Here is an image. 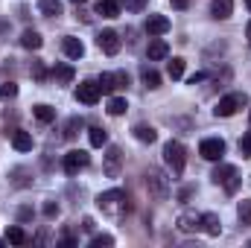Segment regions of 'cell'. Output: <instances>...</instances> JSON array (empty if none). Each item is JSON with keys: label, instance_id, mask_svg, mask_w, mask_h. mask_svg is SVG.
I'll list each match as a JSON object with an SVG mask.
<instances>
[{"label": "cell", "instance_id": "obj_15", "mask_svg": "<svg viewBox=\"0 0 251 248\" xmlns=\"http://www.w3.org/2000/svg\"><path fill=\"white\" fill-rule=\"evenodd\" d=\"M201 231H204L207 237H219V234H222L219 216H216V213H201Z\"/></svg>", "mask_w": 251, "mask_h": 248}, {"label": "cell", "instance_id": "obj_33", "mask_svg": "<svg viewBox=\"0 0 251 248\" xmlns=\"http://www.w3.org/2000/svg\"><path fill=\"white\" fill-rule=\"evenodd\" d=\"M18 97V85L15 82H3L0 85V99H15Z\"/></svg>", "mask_w": 251, "mask_h": 248}, {"label": "cell", "instance_id": "obj_17", "mask_svg": "<svg viewBox=\"0 0 251 248\" xmlns=\"http://www.w3.org/2000/svg\"><path fill=\"white\" fill-rule=\"evenodd\" d=\"M12 146H15L18 152H29V149H32V134L15 128V131H12Z\"/></svg>", "mask_w": 251, "mask_h": 248}, {"label": "cell", "instance_id": "obj_35", "mask_svg": "<svg viewBox=\"0 0 251 248\" xmlns=\"http://www.w3.org/2000/svg\"><path fill=\"white\" fill-rule=\"evenodd\" d=\"M91 246H94V248H102V246H114V237H111V234H97V237L91 240Z\"/></svg>", "mask_w": 251, "mask_h": 248}, {"label": "cell", "instance_id": "obj_38", "mask_svg": "<svg viewBox=\"0 0 251 248\" xmlns=\"http://www.w3.org/2000/svg\"><path fill=\"white\" fill-rule=\"evenodd\" d=\"M143 6H146V0H126V9L128 12H140Z\"/></svg>", "mask_w": 251, "mask_h": 248}, {"label": "cell", "instance_id": "obj_10", "mask_svg": "<svg viewBox=\"0 0 251 248\" xmlns=\"http://www.w3.org/2000/svg\"><path fill=\"white\" fill-rule=\"evenodd\" d=\"M97 44H100V50H102L105 56H117V53H120V35H117L114 29H102V32L97 35Z\"/></svg>", "mask_w": 251, "mask_h": 248}, {"label": "cell", "instance_id": "obj_31", "mask_svg": "<svg viewBox=\"0 0 251 248\" xmlns=\"http://www.w3.org/2000/svg\"><path fill=\"white\" fill-rule=\"evenodd\" d=\"M167 76L170 79H181L184 76V59H173V62L167 64Z\"/></svg>", "mask_w": 251, "mask_h": 248}, {"label": "cell", "instance_id": "obj_40", "mask_svg": "<svg viewBox=\"0 0 251 248\" xmlns=\"http://www.w3.org/2000/svg\"><path fill=\"white\" fill-rule=\"evenodd\" d=\"M82 231H88V234L94 231V219H91V216H85V219H82Z\"/></svg>", "mask_w": 251, "mask_h": 248}, {"label": "cell", "instance_id": "obj_39", "mask_svg": "<svg viewBox=\"0 0 251 248\" xmlns=\"http://www.w3.org/2000/svg\"><path fill=\"white\" fill-rule=\"evenodd\" d=\"M35 213H32V207H21L18 210V222H26V219H32Z\"/></svg>", "mask_w": 251, "mask_h": 248}, {"label": "cell", "instance_id": "obj_36", "mask_svg": "<svg viewBox=\"0 0 251 248\" xmlns=\"http://www.w3.org/2000/svg\"><path fill=\"white\" fill-rule=\"evenodd\" d=\"M240 152H243V158H251V131L249 134H243V140H240Z\"/></svg>", "mask_w": 251, "mask_h": 248}, {"label": "cell", "instance_id": "obj_46", "mask_svg": "<svg viewBox=\"0 0 251 248\" xmlns=\"http://www.w3.org/2000/svg\"><path fill=\"white\" fill-rule=\"evenodd\" d=\"M70 3H76V6H79V3H85V0H70Z\"/></svg>", "mask_w": 251, "mask_h": 248}, {"label": "cell", "instance_id": "obj_5", "mask_svg": "<svg viewBox=\"0 0 251 248\" xmlns=\"http://www.w3.org/2000/svg\"><path fill=\"white\" fill-rule=\"evenodd\" d=\"M243 105H249V97H246V94H228V97H222V99L216 102L213 114H216V117H234Z\"/></svg>", "mask_w": 251, "mask_h": 248}, {"label": "cell", "instance_id": "obj_21", "mask_svg": "<svg viewBox=\"0 0 251 248\" xmlns=\"http://www.w3.org/2000/svg\"><path fill=\"white\" fill-rule=\"evenodd\" d=\"M234 15V0H213V18L216 21H225Z\"/></svg>", "mask_w": 251, "mask_h": 248}, {"label": "cell", "instance_id": "obj_49", "mask_svg": "<svg viewBox=\"0 0 251 248\" xmlns=\"http://www.w3.org/2000/svg\"><path fill=\"white\" fill-rule=\"evenodd\" d=\"M249 123H251V111H249Z\"/></svg>", "mask_w": 251, "mask_h": 248}, {"label": "cell", "instance_id": "obj_1", "mask_svg": "<svg viewBox=\"0 0 251 248\" xmlns=\"http://www.w3.org/2000/svg\"><path fill=\"white\" fill-rule=\"evenodd\" d=\"M97 207L111 219H123L128 213V196H126V190H105V193H100Z\"/></svg>", "mask_w": 251, "mask_h": 248}, {"label": "cell", "instance_id": "obj_2", "mask_svg": "<svg viewBox=\"0 0 251 248\" xmlns=\"http://www.w3.org/2000/svg\"><path fill=\"white\" fill-rule=\"evenodd\" d=\"M146 190H149V196L158 198V201L170 198V178H167V173H161L158 167H149V170H146Z\"/></svg>", "mask_w": 251, "mask_h": 248}, {"label": "cell", "instance_id": "obj_12", "mask_svg": "<svg viewBox=\"0 0 251 248\" xmlns=\"http://www.w3.org/2000/svg\"><path fill=\"white\" fill-rule=\"evenodd\" d=\"M146 56H149V62H161V59H167V56H170L167 41L158 38V35H152V38H149V47H146Z\"/></svg>", "mask_w": 251, "mask_h": 248}, {"label": "cell", "instance_id": "obj_27", "mask_svg": "<svg viewBox=\"0 0 251 248\" xmlns=\"http://www.w3.org/2000/svg\"><path fill=\"white\" fill-rule=\"evenodd\" d=\"M140 76H143V85H146V88H161V73H158L155 67H143Z\"/></svg>", "mask_w": 251, "mask_h": 248}, {"label": "cell", "instance_id": "obj_20", "mask_svg": "<svg viewBox=\"0 0 251 248\" xmlns=\"http://www.w3.org/2000/svg\"><path fill=\"white\" fill-rule=\"evenodd\" d=\"M97 15H102V18H117V15H120V0H100V3H97Z\"/></svg>", "mask_w": 251, "mask_h": 248}, {"label": "cell", "instance_id": "obj_13", "mask_svg": "<svg viewBox=\"0 0 251 248\" xmlns=\"http://www.w3.org/2000/svg\"><path fill=\"white\" fill-rule=\"evenodd\" d=\"M62 50H64V56L73 59V62H79V59L85 56V44H82L79 38H73V35H67V38L62 41Z\"/></svg>", "mask_w": 251, "mask_h": 248}, {"label": "cell", "instance_id": "obj_50", "mask_svg": "<svg viewBox=\"0 0 251 248\" xmlns=\"http://www.w3.org/2000/svg\"><path fill=\"white\" fill-rule=\"evenodd\" d=\"M0 246H3V240H0Z\"/></svg>", "mask_w": 251, "mask_h": 248}, {"label": "cell", "instance_id": "obj_9", "mask_svg": "<svg viewBox=\"0 0 251 248\" xmlns=\"http://www.w3.org/2000/svg\"><path fill=\"white\" fill-rule=\"evenodd\" d=\"M97 82H100V91H102V94H114L117 88L128 85V76H126L123 70H117V73H102Z\"/></svg>", "mask_w": 251, "mask_h": 248}, {"label": "cell", "instance_id": "obj_48", "mask_svg": "<svg viewBox=\"0 0 251 248\" xmlns=\"http://www.w3.org/2000/svg\"><path fill=\"white\" fill-rule=\"evenodd\" d=\"M246 6H249V9H251V0H246Z\"/></svg>", "mask_w": 251, "mask_h": 248}, {"label": "cell", "instance_id": "obj_47", "mask_svg": "<svg viewBox=\"0 0 251 248\" xmlns=\"http://www.w3.org/2000/svg\"><path fill=\"white\" fill-rule=\"evenodd\" d=\"M6 26H9V24H0V29H6Z\"/></svg>", "mask_w": 251, "mask_h": 248}, {"label": "cell", "instance_id": "obj_7", "mask_svg": "<svg viewBox=\"0 0 251 248\" xmlns=\"http://www.w3.org/2000/svg\"><path fill=\"white\" fill-rule=\"evenodd\" d=\"M100 82H94V79H85V82H79V88H76V99L79 102H85V105H97L100 102Z\"/></svg>", "mask_w": 251, "mask_h": 248}, {"label": "cell", "instance_id": "obj_3", "mask_svg": "<svg viewBox=\"0 0 251 248\" xmlns=\"http://www.w3.org/2000/svg\"><path fill=\"white\" fill-rule=\"evenodd\" d=\"M164 161L173 170V175H181L184 173V164H187V149L178 140H170V143H164Z\"/></svg>", "mask_w": 251, "mask_h": 248}, {"label": "cell", "instance_id": "obj_29", "mask_svg": "<svg viewBox=\"0 0 251 248\" xmlns=\"http://www.w3.org/2000/svg\"><path fill=\"white\" fill-rule=\"evenodd\" d=\"M6 243H12V246H24V243H26V234H24L18 225H12V228L6 231Z\"/></svg>", "mask_w": 251, "mask_h": 248}, {"label": "cell", "instance_id": "obj_45", "mask_svg": "<svg viewBox=\"0 0 251 248\" xmlns=\"http://www.w3.org/2000/svg\"><path fill=\"white\" fill-rule=\"evenodd\" d=\"M246 38L251 41V21H249V26H246Z\"/></svg>", "mask_w": 251, "mask_h": 248}, {"label": "cell", "instance_id": "obj_43", "mask_svg": "<svg viewBox=\"0 0 251 248\" xmlns=\"http://www.w3.org/2000/svg\"><path fill=\"white\" fill-rule=\"evenodd\" d=\"M187 3H190V0H173V6H176V9H187Z\"/></svg>", "mask_w": 251, "mask_h": 248}, {"label": "cell", "instance_id": "obj_34", "mask_svg": "<svg viewBox=\"0 0 251 248\" xmlns=\"http://www.w3.org/2000/svg\"><path fill=\"white\" fill-rule=\"evenodd\" d=\"M29 73L35 76V82H44V79H47V67H44V62H32L29 64Z\"/></svg>", "mask_w": 251, "mask_h": 248}, {"label": "cell", "instance_id": "obj_26", "mask_svg": "<svg viewBox=\"0 0 251 248\" xmlns=\"http://www.w3.org/2000/svg\"><path fill=\"white\" fill-rule=\"evenodd\" d=\"M88 140H91V146H105L108 143V134H105V128H100V125H94V128H88Z\"/></svg>", "mask_w": 251, "mask_h": 248}, {"label": "cell", "instance_id": "obj_25", "mask_svg": "<svg viewBox=\"0 0 251 248\" xmlns=\"http://www.w3.org/2000/svg\"><path fill=\"white\" fill-rule=\"evenodd\" d=\"M32 114H35L38 123H53L56 120V108H50V105H35Z\"/></svg>", "mask_w": 251, "mask_h": 248}, {"label": "cell", "instance_id": "obj_4", "mask_svg": "<svg viewBox=\"0 0 251 248\" xmlns=\"http://www.w3.org/2000/svg\"><path fill=\"white\" fill-rule=\"evenodd\" d=\"M213 184H222L225 187V193H237V187H240V170L237 167H231V164H219L216 170H213Z\"/></svg>", "mask_w": 251, "mask_h": 248}, {"label": "cell", "instance_id": "obj_19", "mask_svg": "<svg viewBox=\"0 0 251 248\" xmlns=\"http://www.w3.org/2000/svg\"><path fill=\"white\" fill-rule=\"evenodd\" d=\"M131 134H134L140 143H155V140H158V131H155L152 125H146V123H137L134 128H131Z\"/></svg>", "mask_w": 251, "mask_h": 248}, {"label": "cell", "instance_id": "obj_41", "mask_svg": "<svg viewBox=\"0 0 251 248\" xmlns=\"http://www.w3.org/2000/svg\"><path fill=\"white\" fill-rule=\"evenodd\" d=\"M187 82H190V85H199V82H204V73H193Z\"/></svg>", "mask_w": 251, "mask_h": 248}, {"label": "cell", "instance_id": "obj_37", "mask_svg": "<svg viewBox=\"0 0 251 248\" xmlns=\"http://www.w3.org/2000/svg\"><path fill=\"white\" fill-rule=\"evenodd\" d=\"M44 216H47V219H56V216H59V204H56V201H47V204H44Z\"/></svg>", "mask_w": 251, "mask_h": 248}, {"label": "cell", "instance_id": "obj_32", "mask_svg": "<svg viewBox=\"0 0 251 248\" xmlns=\"http://www.w3.org/2000/svg\"><path fill=\"white\" fill-rule=\"evenodd\" d=\"M24 175H26V170H24V167H18V170H12V173H9V178H12V184H15V187H29V181H26Z\"/></svg>", "mask_w": 251, "mask_h": 248}, {"label": "cell", "instance_id": "obj_22", "mask_svg": "<svg viewBox=\"0 0 251 248\" xmlns=\"http://www.w3.org/2000/svg\"><path fill=\"white\" fill-rule=\"evenodd\" d=\"M38 9H41V15H47V18H59L64 12L62 0H38Z\"/></svg>", "mask_w": 251, "mask_h": 248}, {"label": "cell", "instance_id": "obj_16", "mask_svg": "<svg viewBox=\"0 0 251 248\" xmlns=\"http://www.w3.org/2000/svg\"><path fill=\"white\" fill-rule=\"evenodd\" d=\"M41 44H44V38L35 29H24L21 32V47L24 50H41Z\"/></svg>", "mask_w": 251, "mask_h": 248}, {"label": "cell", "instance_id": "obj_44", "mask_svg": "<svg viewBox=\"0 0 251 248\" xmlns=\"http://www.w3.org/2000/svg\"><path fill=\"white\" fill-rule=\"evenodd\" d=\"M190 196H193V187H187V190H181V201H187Z\"/></svg>", "mask_w": 251, "mask_h": 248}, {"label": "cell", "instance_id": "obj_30", "mask_svg": "<svg viewBox=\"0 0 251 248\" xmlns=\"http://www.w3.org/2000/svg\"><path fill=\"white\" fill-rule=\"evenodd\" d=\"M82 117H70V120H67V125H64V140H73V137H76V134H79V128H82Z\"/></svg>", "mask_w": 251, "mask_h": 248}, {"label": "cell", "instance_id": "obj_6", "mask_svg": "<svg viewBox=\"0 0 251 248\" xmlns=\"http://www.w3.org/2000/svg\"><path fill=\"white\" fill-rule=\"evenodd\" d=\"M199 155H201L204 161H222V155H225V140H222V137H204V140L199 143Z\"/></svg>", "mask_w": 251, "mask_h": 248}, {"label": "cell", "instance_id": "obj_42", "mask_svg": "<svg viewBox=\"0 0 251 248\" xmlns=\"http://www.w3.org/2000/svg\"><path fill=\"white\" fill-rule=\"evenodd\" d=\"M59 246H62V248H73V246H76V240H70V237H67V240H62Z\"/></svg>", "mask_w": 251, "mask_h": 248}, {"label": "cell", "instance_id": "obj_11", "mask_svg": "<svg viewBox=\"0 0 251 248\" xmlns=\"http://www.w3.org/2000/svg\"><path fill=\"white\" fill-rule=\"evenodd\" d=\"M120 164H123V149H120V146H108L102 173H105L108 178H117V175H120Z\"/></svg>", "mask_w": 251, "mask_h": 248}, {"label": "cell", "instance_id": "obj_24", "mask_svg": "<svg viewBox=\"0 0 251 248\" xmlns=\"http://www.w3.org/2000/svg\"><path fill=\"white\" fill-rule=\"evenodd\" d=\"M237 219H240L243 228H249L251 225V198H243V201L237 204Z\"/></svg>", "mask_w": 251, "mask_h": 248}, {"label": "cell", "instance_id": "obj_23", "mask_svg": "<svg viewBox=\"0 0 251 248\" xmlns=\"http://www.w3.org/2000/svg\"><path fill=\"white\" fill-rule=\"evenodd\" d=\"M73 76H76V73H73V67H70V64H56V67H53V79H56L59 85H70V82H73Z\"/></svg>", "mask_w": 251, "mask_h": 248}, {"label": "cell", "instance_id": "obj_28", "mask_svg": "<svg viewBox=\"0 0 251 248\" xmlns=\"http://www.w3.org/2000/svg\"><path fill=\"white\" fill-rule=\"evenodd\" d=\"M126 108H128V102H126L123 97H111V99H108V114H111V117L126 114Z\"/></svg>", "mask_w": 251, "mask_h": 248}, {"label": "cell", "instance_id": "obj_8", "mask_svg": "<svg viewBox=\"0 0 251 248\" xmlns=\"http://www.w3.org/2000/svg\"><path fill=\"white\" fill-rule=\"evenodd\" d=\"M88 164H91V155L82 152V149H73V152L64 155V173L67 175H79V170H85Z\"/></svg>", "mask_w": 251, "mask_h": 248}, {"label": "cell", "instance_id": "obj_18", "mask_svg": "<svg viewBox=\"0 0 251 248\" xmlns=\"http://www.w3.org/2000/svg\"><path fill=\"white\" fill-rule=\"evenodd\" d=\"M199 228H201V216H196V213H181V216H178V231L193 234V231H199Z\"/></svg>", "mask_w": 251, "mask_h": 248}, {"label": "cell", "instance_id": "obj_14", "mask_svg": "<svg viewBox=\"0 0 251 248\" xmlns=\"http://www.w3.org/2000/svg\"><path fill=\"white\" fill-rule=\"evenodd\" d=\"M170 29V21L164 18V15H149L146 18V32H149V38L152 35H164Z\"/></svg>", "mask_w": 251, "mask_h": 248}]
</instances>
